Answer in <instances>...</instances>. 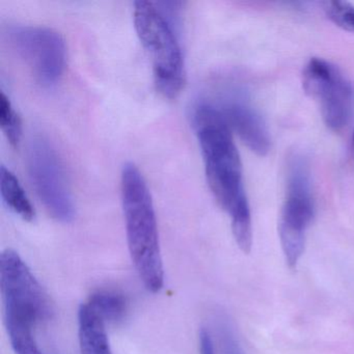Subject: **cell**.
I'll use <instances>...</instances> for the list:
<instances>
[{"label": "cell", "mask_w": 354, "mask_h": 354, "mask_svg": "<svg viewBox=\"0 0 354 354\" xmlns=\"http://www.w3.org/2000/svg\"><path fill=\"white\" fill-rule=\"evenodd\" d=\"M192 123L200 142L207 181L219 206L231 217L236 243L244 254L252 245V214L244 190L242 163L237 147L221 109L198 103Z\"/></svg>", "instance_id": "cell-1"}, {"label": "cell", "mask_w": 354, "mask_h": 354, "mask_svg": "<svg viewBox=\"0 0 354 354\" xmlns=\"http://www.w3.org/2000/svg\"><path fill=\"white\" fill-rule=\"evenodd\" d=\"M0 290L5 322L16 354H43L37 328L53 317V304L21 257L7 250L0 257Z\"/></svg>", "instance_id": "cell-2"}, {"label": "cell", "mask_w": 354, "mask_h": 354, "mask_svg": "<svg viewBox=\"0 0 354 354\" xmlns=\"http://www.w3.org/2000/svg\"><path fill=\"white\" fill-rule=\"evenodd\" d=\"M122 203L132 263L147 290L158 293L165 285L158 225L150 189L134 163L122 169Z\"/></svg>", "instance_id": "cell-3"}, {"label": "cell", "mask_w": 354, "mask_h": 354, "mask_svg": "<svg viewBox=\"0 0 354 354\" xmlns=\"http://www.w3.org/2000/svg\"><path fill=\"white\" fill-rule=\"evenodd\" d=\"M134 26L152 62L157 90L167 98H176L185 84L181 47L169 19L157 3L146 0L134 3Z\"/></svg>", "instance_id": "cell-4"}, {"label": "cell", "mask_w": 354, "mask_h": 354, "mask_svg": "<svg viewBox=\"0 0 354 354\" xmlns=\"http://www.w3.org/2000/svg\"><path fill=\"white\" fill-rule=\"evenodd\" d=\"M314 214L310 167L302 155L293 154L288 162L287 189L279 223L281 250L291 269L296 268L304 254Z\"/></svg>", "instance_id": "cell-5"}, {"label": "cell", "mask_w": 354, "mask_h": 354, "mask_svg": "<svg viewBox=\"0 0 354 354\" xmlns=\"http://www.w3.org/2000/svg\"><path fill=\"white\" fill-rule=\"evenodd\" d=\"M26 165L32 187L49 214L62 223L73 221L75 205L65 171L46 138L32 136L26 151Z\"/></svg>", "instance_id": "cell-6"}, {"label": "cell", "mask_w": 354, "mask_h": 354, "mask_svg": "<svg viewBox=\"0 0 354 354\" xmlns=\"http://www.w3.org/2000/svg\"><path fill=\"white\" fill-rule=\"evenodd\" d=\"M304 88L320 106L325 125L341 131L354 113V88L347 76L326 59L313 57L304 70Z\"/></svg>", "instance_id": "cell-7"}, {"label": "cell", "mask_w": 354, "mask_h": 354, "mask_svg": "<svg viewBox=\"0 0 354 354\" xmlns=\"http://www.w3.org/2000/svg\"><path fill=\"white\" fill-rule=\"evenodd\" d=\"M5 35L41 84L50 86L61 80L67 47L59 32L47 26L13 24L8 26Z\"/></svg>", "instance_id": "cell-8"}, {"label": "cell", "mask_w": 354, "mask_h": 354, "mask_svg": "<svg viewBox=\"0 0 354 354\" xmlns=\"http://www.w3.org/2000/svg\"><path fill=\"white\" fill-rule=\"evenodd\" d=\"M227 125L250 151L266 156L270 150V136L261 115L248 102L239 98L229 99L221 109Z\"/></svg>", "instance_id": "cell-9"}, {"label": "cell", "mask_w": 354, "mask_h": 354, "mask_svg": "<svg viewBox=\"0 0 354 354\" xmlns=\"http://www.w3.org/2000/svg\"><path fill=\"white\" fill-rule=\"evenodd\" d=\"M78 339L82 354H113L106 323L88 302L78 310Z\"/></svg>", "instance_id": "cell-10"}, {"label": "cell", "mask_w": 354, "mask_h": 354, "mask_svg": "<svg viewBox=\"0 0 354 354\" xmlns=\"http://www.w3.org/2000/svg\"><path fill=\"white\" fill-rule=\"evenodd\" d=\"M0 189L3 202L18 216L26 221L35 218V209L18 178L5 165L0 167Z\"/></svg>", "instance_id": "cell-11"}, {"label": "cell", "mask_w": 354, "mask_h": 354, "mask_svg": "<svg viewBox=\"0 0 354 354\" xmlns=\"http://www.w3.org/2000/svg\"><path fill=\"white\" fill-rule=\"evenodd\" d=\"M88 304L105 323L122 320L127 312V299L123 294L109 290L96 292L91 296Z\"/></svg>", "instance_id": "cell-12"}, {"label": "cell", "mask_w": 354, "mask_h": 354, "mask_svg": "<svg viewBox=\"0 0 354 354\" xmlns=\"http://www.w3.org/2000/svg\"><path fill=\"white\" fill-rule=\"evenodd\" d=\"M0 126L10 144L17 147L22 136L21 118L3 91L0 92Z\"/></svg>", "instance_id": "cell-13"}, {"label": "cell", "mask_w": 354, "mask_h": 354, "mask_svg": "<svg viewBox=\"0 0 354 354\" xmlns=\"http://www.w3.org/2000/svg\"><path fill=\"white\" fill-rule=\"evenodd\" d=\"M323 10L329 20L335 26L348 32H354V7L346 1H326Z\"/></svg>", "instance_id": "cell-14"}, {"label": "cell", "mask_w": 354, "mask_h": 354, "mask_svg": "<svg viewBox=\"0 0 354 354\" xmlns=\"http://www.w3.org/2000/svg\"><path fill=\"white\" fill-rule=\"evenodd\" d=\"M218 335L223 354H244L235 330L227 319L219 320Z\"/></svg>", "instance_id": "cell-15"}, {"label": "cell", "mask_w": 354, "mask_h": 354, "mask_svg": "<svg viewBox=\"0 0 354 354\" xmlns=\"http://www.w3.org/2000/svg\"><path fill=\"white\" fill-rule=\"evenodd\" d=\"M200 351L201 354H215L214 342L206 329L200 333Z\"/></svg>", "instance_id": "cell-16"}, {"label": "cell", "mask_w": 354, "mask_h": 354, "mask_svg": "<svg viewBox=\"0 0 354 354\" xmlns=\"http://www.w3.org/2000/svg\"><path fill=\"white\" fill-rule=\"evenodd\" d=\"M352 140H353V148H354V131H353V136H352Z\"/></svg>", "instance_id": "cell-17"}]
</instances>
